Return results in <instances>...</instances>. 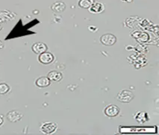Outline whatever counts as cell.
I'll list each match as a JSON object with an SVG mask.
<instances>
[{
    "instance_id": "obj_17",
    "label": "cell",
    "mask_w": 159,
    "mask_h": 135,
    "mask_svg": "<svg viewBox=\"0 0 159 135\" xmlns=\"http://www.w3.org/2000/svg\"><path fill=\"white\" fill-rule=\"evenodd\" d=\"M2 25H0V31H1V30H2Z\"/></svg>"
},
{
    "instance_id": "obj_4",
    "label": "cell",
    "mask_w": 159,
    "mask_h": 135,
    "mask_svg": "<svg viewBox=\"0 0 159 135\" xmlns=\"http://www.w3.org/2000/svg\"><path fill=\"white\" fill-rule=\"evenodd\" d=\"M100 41L103 45L105 46H112L116 41V37L111 34H105L101 37Z\"/></svg>"
},
{
    "instance_id": "obj_13",
    "label": "cell",
    "mask_w": 159,
    "mask_h": 135,
    "mask_svg": "<svg viewBox=\"0 0 159 135\" xmlns=\"http://www.w3.org/2000/svg\"><path fill=\"white\" fill-rule=\"evenodd\" d=\"M147 113L144 112H139L137 114V115L135 116V119L138 123H143L147 121L148 117H147Z\"/></svg>"
},
{
    "instance_id": "obj_12",
    "label": "cell",
    "mask_w": 159,
    "mask_h": 135,
    "mask_svg": "<svg viewBox=\"0 0 159 135\" xmlns=\"http://www.w3.org/2000/svg\"><path fill=\"white\" fill-rule=\"evenodd\" d=\"M94 2H95L94 0H80L79 2V7L82 8L89 9Z\"/></svg>"
},
{
    "instance_id": "obj_14",
    "label": "cell",
    "mask_w": 159,
    "mask_h": 135,
    "mask_svg": "<svg viewBox=\"0 0 159 135\" xmlns=\"http://www.w3.org/2000/svg\"><path fill=\"white\" fill-rule=\"evenodd\" d=\"M10 90V87L5 83H1L0 84V95H5L8 93Z\"/></svg>"
},
{
    "instance_id": "obj_2",
    "label": "cell",
    "mask_w": 159,
    "mask_h": 135,
    "mask_svg": "<svg viewBox=\"0 0 159 135\" xmlns=\"http://www.w3.org/2000/svg\"><path fill=\"white\" fill-rule=\"evenodd\" d=\"M57 128H58V125H57L56 123L49 122V123H43L41 125L40 131L45 134H53L57 130Z\"/></svg>"
},
{
    "instance_id": "obj_16",
    "label": "cell",
    "mask_w": 159,
    "mask_h": 135,
    "mask_svg": "<svg viewBox=\"0 0 159 135\" xmlns=\"http://www.w3.org/2000/svg\"><path fill=\"white\" fill-rule=\"evenodd\" d=\"M4 48V44H3V43L0 40V49H3Z\"/></svg>"
},
{
    "instance_id": "obj_6",
    "label": "cell",
    "mask_w": 159,
    "mask_h": 135,
    "mask_svg": "<svg viewBox=\"0 0 159 135\" xmlns=\"http://www.w3.org/2000/svg\"><path fill=\"white\" fill-rule=\"evenodd\" d=\"M23 115L21 113L17 111V110H12L8 113L7 114V119L11 123H16V122L20 121L22 119Z\"/></svg>"
},
{
    "instance_id": "obj_9",
    "label": "cell",
    "mask_w": 159,
    "mask_h": 135,
    "mask_svg": "<svg viewBox=\"0 0 159 135\" xmlns=\"http://www.w3.org/2000/svg\"><path fill=\"white\" fill-rule=\"evenodd\" d=\"M105 10V5L101 2H94L89 8L90 13L93 14H99Z\"/></svg>"
},
{
    "instance_id": "obj_10",
    "label": "cell",
    "mask_w": 159,
    "mask_h": 135,
    "mask_svg": "<svg viewBox=\"0 0 159 135\" xmlns=\"http://www.w3.org/2000/svg\"><path fill=\"white\" fill-rule=\"evenodd\" d=\"M66 5L62 2H55L51 6V9L55 13H61L65 10Z\"/></svg>"
},
{
    "instance_id": "obj_8",
    "label": "cell",
    "mask_w": 159,
    "mask_h": 135,
    "mask_svg": "<svg viewBox=\"0 0 159 135\" xmlns=\"http://www.w3.org/2000/svg\"><path fill=\"white\" fill-rule=\"evenodd\" d=\"M51 84V81L48 77H40L37 79L35 81V84L38 86V88H47V87L49 86Z\"/></svg>"
},
{
    "instance_id": "obj_15",
    "label": "cell",
    "mask_w": 159,
    "mask_h": 135,
    "mask_svg": "<svg viewBox=\"0 0 159 135\" xmlns=\"http://www.w3.org/2000/svg\"><path fill=\"white\" fill-rule=\"evenodd\" d=\"M3 122H4V119H3V116L0 115V126L3 124Z\"/></svg>"
},
{
    "instance_id": "obj_7",
    "label": "cell",
    "mask_w": 159,
    "mask_h": 135,
    "mask_svg": "<svg viewBox=\"0 0 159 135\" xmlns=\"http://www.w3.org/2000/svg\"><path fill=\"white\" fill-rule=\"evenodd\" d=\"M32 49V51L34 52L35 54L40 55L41 53L44 52H47V46L46 45L43 43H36L31 47Z\"/></svg>"
},
{
    "instance_id": "obj_11",
    "label": "cell",
    "mask_w": 159,
    "mask_h": 135,
    "mask_svg": "<svg viewBox=\"0 0 159 135\" xmlns=\"http://www.w3.org/2000/svg\"><path fill=\"white\" fill-rule=\"evenodd\" d=\"M48 78L50 81H60L63 79V75L61 73L57 71H51L48 74Z\"/></svg>"
},
{
    "instance_id": "obj_1",
    "label": "cell",
    "mask_w": 159,
    "mask_h": 135,
    "mask_svg": "<svg viewBox=\"0 0 159 135\" xmlns=\"http://www.w3.org/2000/svg\"><path fill=\"white\" fill-rule=\"evenodd\" d=\"M133 99H134V94H133L131 91L127 90L121 91L120 93L118 94L117 97H116V99H117V100L121 101V102L125 103L130 102Z\"/></svg>"
},
{
    "instance_id": "obj_3",
    "label": "cell",
    "mask_w": 159,
    "mask_h": 135,
    "mask_svg": "<svg viewBox=\"0 0 159 135\" xmlns=\"http://www.w3.org/2000/svg\"><path fill=\"white\" fill-rule=\"evenodd\" d=\"M38 60L41 64L47 65V64H49L53 62V61H54V56L50 52H44L41 53V54H40V55H39Z\"/></svg>"
},
{
    "instance_id": "obj_5",
    "label": "cell",
    "mask_w": 159,
    "mask_h": 135,
    "mask_svg": "<svg viewBox=\"0 0 159 135\" xmlns=\"http://www.w3.org/2000/svg\"><path fill=\"white\" fill-rule=\"evenodd\" d=\"M120 113V108L116 105H111L106 107L105 109V115L109 116V117H114L117 116Z\"/></svg>"
}]
</instances>
